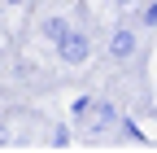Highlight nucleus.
Segmentation results:
<instances>
[{
	"mask_svg": "<svg viewBox=\"0 0 157 153\" xmlns=\"http://www.w3.org/2000/svg\"><path fill=\"white\" fill-rule=\"evenodd\" d=\"M9 5H22V0H9Z\"/></svg>",
	"mask_w": 157,
	"mask_h": 153,
	"instance_id": "1a4fd4ad",
	"label": "nucleus"
},
{
	"mask_svg": "<svg viewBox=\"0 0 157 153\" xmlns=\"http://www.w3.org/2000/svg\"><path fill=\"white\" fill-rule=\"evenodd\" d=\"M92 109H96V101H92V96H74V105H70V118L83 127V123H92Z\"/></svg>",
	"mask_w": 157,
	"mask_h": 153,
	"instance_id": "20e7f679",
	"label": "nucleus"
},
{
	"mask_svg": "<svg viewBox=\"0 0 157 153\" xmlns=\"http://www.w3.org/2000/svg\"><path fill=\"white\" fill-rule=\"evenodd\" d=\"M70 31V22H66V18H44V22H39V35H44V40H61V35Z\"/></svg>",
	"mask_w": 157,
	"mask_h": 153,
	"instance_id": "7ed1b4c3",
	"label": "nucleus"
},
{
	"mask_svg": "<svg viewBox=\"0 0 157 153\" xmlns=\"http://www.w3.org/2000/svg\"><path fill=\"white\" fill-rule=\"evenodd\" d=\"M113 123H118V114H113V105H96V118H92V127H96V131H109Z\"/></svg>",
	"mask_w": 157,
	"mask_h": 153,
	"instance_id": "39448f33",
	"label": "nucleus"
},
{
	"mask_svg": "<svg viewBox=\"0 0 157 153\" xmlns=\"http://www.w3.org/2000/svg\"><path fill=\"white\" fill-rule=\"evenodd\" d=\"M144 22H148V26L157 22V5H148V9H144Z\"/></svg>",
	"mask_w": 157,
	"mask_h": 153,
	"instance_id": "0eeeda50",
	"label": "nucleus"
},
{
	"mask_svg": "<svg viewBox=\"0 0 157 153\" xmlns=\"http://www.w3.org/2000/svg\"><path fill=\"white\" fill-rule=\"evenodd\" d=\"M52 144L66 149V144H70V127H57V131H52Z\"/></svg>",
	"mask_w": 157,
	"mask_h": 153,
	"instance_id": "423d86ee",
	"label": "nucleus"
},
{
	"mask_svg": "<svg viewBox=\"0 0 157 153\" xmlns=\"http://www.w3.org/2000/svg\"><path fill=\"white\" fill-rule=\"evenodd\" d=\"M57 53H61V61H66V66H78V61H87L92 44H87V35H78V31H66L61 40H57Z\"/></svg>",
	"mask_w": 157,
	"mask_h": 153,
	"instance_id": "f257e3e1",
	"label": "nucleus"
},
{
	"mask_svg": "<svg viewBox=\"0 0 157 153\" xmlns=\"http://www.w3.org/2000/svg\"><path fill=\"white\" fill-rule=\"evenodd\" d=\"M113 5H118V9H122V5H131V0H113Z\"/></svg>",
	"mask_w": 157,
	"mask_h": 153,
	"instance_id": "6e6552de",
	"label": "nucleus"
},
{
	"mask_svg": "<svg viewBox=\"0 0 157 153\" xmlns=\"http://www.w3.org/2000/svg\"><path fill=\"white\" fill-rule=\"evenodd\" d=\"M109 53L118 57V61H127V57L135 53V31H127V26H122V31H113V40H109Z\"/></svg>",
	"mask_w": 157,
	"mask_h": 153,
	"instance_id": "f03ea898",
	"label": "nucleus"
}]
</instances>
